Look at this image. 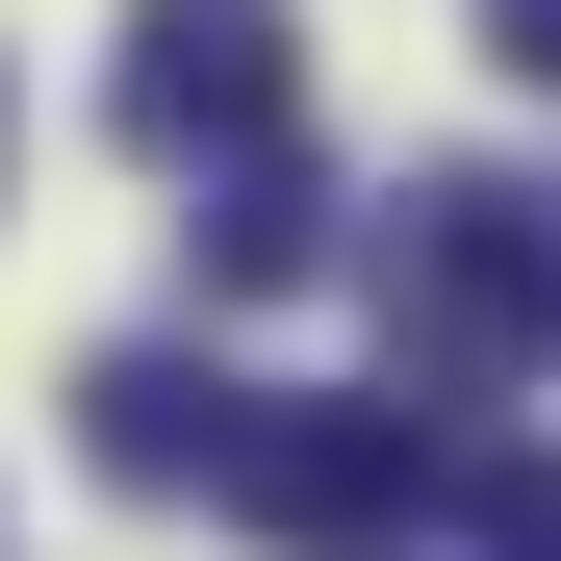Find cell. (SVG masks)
I'll return each instance as SVG.
<instances>
[{"label": "cell", "mask_w": 561, "mask_h": 561, "mask_svg": "<svg viewBox=\"0 0 561 561\" xmlns=\"http://www.w3.org/2000/svg\"><path fill=\"white\" fill-rule=\"evenodd\" d=\"M383 307H409V357H434L459 409L561 383V205H536V179H409V230H383Z\"/></svg>", "instance_id": "cell-1"}, {"label": "cell", "mask_w": 561, "mask_h": 561, "mask_svg": "<svg viewBox=\"0 0 561 561\" xmlns=\"http://www.w3.org/2000/svg\"><path fill=\"white\" fill-rule=\"evenodd\" d=\"M103 103H128V153L230 179V153H280V103H307V26H280V0H128Z\"/></svg>", "instance_id": "cell-2"}, {"label": "cell", "mask_w": 561, "mask_h": 561, "mask_svg": "<svg viewBox=\"0 0 561 561\" xmlns=\"http://www.w3.org/2000/svg\"><path fill=\"white\" fill-rule=\"evenodd\" d=\"M434 485H459V434H434L409 383H383V409H280V383H255V434H230V511H255V536H307V561L409 536Z\"/></svg>", "instance_id": "cell-3"}, {"label": "cell", "mask_w": 561, "mask_h": 561, "mask_svg": "<svg viewBox=\"0 0 561 561\" xmlns=\"http://www.w3.org/2000/svg\"><path fill=\"white\" fill-rule=\"evenodd\" d=\"M230 434H255V383H230V357H179V332H128V357H77V459H103V485H205L230 511Z\"/></svg>", "instance_id": "cell-4"}, {"label": "cell", "mask_w": 561, "mask_h": 561, "mask_svg": "<svg viewBox=\"0 0 561 561\" xmlns=\"http://www.w3.org/2000/svg\"><path fill=\"white\" fill-rule=\"evenodd\" d=\"M179 230H205V280H230V307H280V280H332V179H307V128H280V153H230V179H205Z\"/></svg>", "instance_id": "cell-5"}, {"label": "cell", "mask_w": 561, "mask_h": 561, "mask_svg": "<svg viewBox=\"0 0 561 561\" xmlns=\"http://www.w3.org/2000/svg\"><path fill=\"white\" fill-rule=\"evenodd\" d=\"M434 536H459V561H561V434H459Z\"/></svg>", "instance_id": "cell-6"}, {"label": "cell", "mask_w": 561, "mask_h": 561, "mask_svg": "<svg viewBox=\"0 0 561 561\" xmlns=\"http://www.w3.org/2000/svg\"><path fill=\"white\" fill-rule=\"evenodd\" d=\"M485 51H511V77H561V0H485Z\"/></svg>", "instance_id": "cell-7"}]
</instances>
